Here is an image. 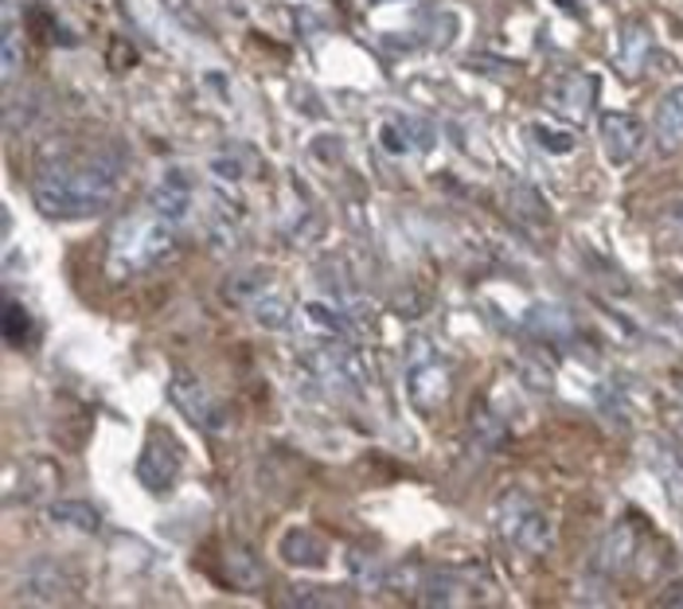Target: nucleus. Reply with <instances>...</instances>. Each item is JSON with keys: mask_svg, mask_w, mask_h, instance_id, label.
Returning a JSON list of instances; mask_svg holds the SVG:
<instances>
[{"mask_svg": "<svg viewBox=\"0 0 683 609\" xmlns=\"http://www.w3.org/2000/svg\"><path fill=\"white\" fill-rule=\"evenodd\" d=\"M122 172L125 156L118 153H98L86 164H55V169L35 176L32 200L55 223L94 220V215H102L114 203Z\"/></svg>", "mask_w": 683, "mask_h": 609, "instance_id": "f257e3e1", "label": "nucleus"}, {"mask_svg": "<svg viewBox=\"0 0 683 609\" xmlns=\"http://www.w3.org/2000/svg\"><path fill=\"white\" fill-rule=\"evenodd\" d=\"M497 528H500V536L523 555H543L554 539L551 516H547L523 488L504 493V500H500V508H497Z\"/></svg>", "mask_w": 683, "mask_h": 609, "instance_id": "f03ea898", "label": "nucleus"}, {"mask_svg": "<svg viewBox=\"0 0 683 609\" xmlns=\"http://www.w3.org/2000/svg\"><path fill=\"white\" fill-rule=\"evenodd\" d=\"M172 251V223L161 215H130L114 227V258L125 266H153Z\"/></svg>", "mask_w": 683, "mask_h": 609, "instance_id": "7ed1b4c3", "label": "nucleus"}, {"mask_svg": "<svg viewBox=\"0 0 683 609\" xmlns=\"http://www.w3.org/2000/svg\"><path fill=\"white\" fill-rule=\"evenodd\" d=\"M407 390H410V403H415L418 410H426V415L438 410V406L449 398V367L434 356V344H426V341L410 344Z\"/></svg>", "mask_w": 683, "mask_h": 609, "instance_id": "20e7f679", "label": "nucleus"}, {"mask_svg": "<svg viewBox=\"0 0 683 609\" xmlns=\"http://www.w3.org/2000/svg\"><path fill=\"white\" fill-rule=\"evenodd\" d=\"M169 395H172V403H176L180 415H184L192 426H200V430L215 434L227 426V410H223V403L204 387V383L195 379V375L176 372L169 383Z\"/></svg>", "mask_w": 683, "mask_h": 609, "instance_id": "39448f33", "label": "nucleus"}, {"mask_svg": "<svg viewBox=\"0 0 683 609\" xmlns=\"http://www.w3.org/2000/svg\"><path fill=\"white\" fill-rule=\"evenodd\" d=\"M180 469H184V454L176 449V441H172L164 430L149 434L145 449H141V461H137L141 485H145L149 493L164 496V493H172V488H176Z\"/></svg>", "mask_w": 683, "mask_h": 609, "instance_id": "423d86ee", "label": "nucleus"}, {"mask_svg": "<svg viewBox=\"0 0 683 609\" xmlns=\"http://www.w3.org/2000/svg\"><path fill=\"white\" fill-rule=\"evenodd\" d=\"M598 138H602V149H605V156H610V164H629L641 156L649 133H644V125L636 122L633 114H602Z\"/></svg>", "mask_w": 683, "mask_h": 609, "instance_id": "0eeeda50", "label": "nucleus"}, {"mask_svg": "<svg viewBox=\"0 0 683 609\" xmlns=\"http://www.w3.org/2000/svg\"><path fill=\"white\" fill-rule=\"evenodd\" d=\"M547 106L559 110L562 118H582L594 106V79L582 71H562L559 79L547 87Z\"/></svg>", "mask_w": 683, "mask_h": 609, "instance_id": "6e6552de", "label": "nucleus"}, {"mask_svg": "<svg viewBox=\"0 0 683 609\" xmlns=\"http://www.w3.org/2000/svg\"><path fill=\"white\" fill-rule=\"evenodd\" d=\"M149 207H153V215H161L164 223H172V227L184 223L187 212H192V184H187V176L169 172V176L153 187V195H149Z\"/></svg>", "mask_w": 683, "mask_h": 609, "instance_id": "1a4fd4ad", "label": "nucleus"}, {"mask_svg": "<svg viewBox=\"0 0 683 609\" xmlns=\"http://www.w3.org/2000/svg\"><path fill=\"white\" fill-rule=\"evenodd\" d=\"M652 59V32L636 20V24H625L618 35V51H613V67H618L625 79H641L644 63Z\"/></svg>", "mask_w": 683, "mask_h": 609, "instance_id": "9d476101", "label": "nucleus"}, {"mask_svg": "<svg viewBox=\"0 0 683 609\" xmlns=\"http://www.w3.org/2000/svg\"><path fill=\"white\" fill-rule=\"evenodd\" d=\"M652 138L660 153H680L683 149V87L667 90L660 98V110L652 118Z\"/></svg>", "mask_w": 683, "mask_h": 609, "instance_id": "9b49d317", "label": "nucleus"}, {"mask_svg": "<svg viewBox=\"0 0 683 609\" xmlns=\"http://www.w3.org/2000/svg\"><path fill=\"white\" fill-rule=\"evenodd\" d=\"M644 457H649V469H652V477L664 485V493H667V500L675 504V508H683V461H680V454H675L667 441H660V438H652L649 446H644Z\"/></svg>", "mask_w": 683, "mask_h": 609, "instance_id": "f8f14e48", "label": "nucleus"}, {"mask_svg": "<svg viewBox=\"0 0 683 609\" xmlns=\"http://www.w3.org/2000/svg\"><path fill=\"white\" fill-rule=\"evenodd\" d=\"M434 141H438V133L422 118H395L383 125V145L390 153H426V149H434Z\"/></svg>", "mask_w": 683, "mask_h": 609, "instance_id": "ddd939ff", "label": "nucleus"}, {"mask_svg": "<svg viewBox=\"0 0 683 609\" xmlns=\"http://www.w3.org/2000/svg\"><path fill=\"white\" fill-rule=\"evenodd\" d=\"M282 559L289 562V567H325L328 562V544L317 536V531L309 528H293L285 531L282 539Z\"/></svg>", "mask_w": 683, "mask_h": 609, "instance_id": "4468645a", "label": "nucleus"}, {"mask_svg": "<svg viewBox=\"0 0 683 609\" xmlns=\"http://www.w3.org/2000/svg\"><path fill=\"white\" fill-rule=\"evenodd\" d=\"M51 524L67 531H79V536H98L102 531V512H98L90 500H55L48 508Z\"/></svg>", "mask_w": 683, "mask_h": 609, "instance_id": "2eb2a0df", "label": "nucleus"}, {"mask_svg": "<svg viewBox=\"0 0 683 609\" xmlns=\"http://www.w3.org/2000/svg\"><path fill=\"white\" fill-rule=\"evenodd\" d=\"M251 313H254V321H258L262 328L277 333V328L289 325V297H285V293H277L274 285H269V290H262L258 297L251 301Z\"/></svg>", "mask_w": 683, "mask_h": 609, "instance_id": "dca6fc26", "label": "nucleus"}, {"mask_svg": "<svg viewBox=\"0 0 683 609\" xmlns=\"http://www.w3.org/2000/svg\"><path fill=\"white\" fill-rule=\"evenodd\" d=\"M633 544H636L633 531H629L625 524H618V528L610 531V539H605V544H602V555H598L602 570H610V575H613V570L625 567V562L633 559Z\"/></svg>", "mask_w": 683, "mask_h": 609, "instance_id": "f3484780", "label": "nucleus"}, {"mask_svg": "<svg viewBox=\"0 0 683 609\" xmlns=\"http://www.w3.org/2000/svg\"><path fill=\"white\" fill-rule=\"evenodd\" d=\"M465 593H469V586L457 575H449V570H438V575H430V582H426V601H434V606H461Z\"/></svg>", "mask_w": 683, "mask_h": 609, "instance_id": "a211bd4d", "label": "nucleus"}, {"mask_svg": "<svg viewBox=\"0 0 683 609\" xmlns=\"http://www.w3.org/2000/svg\"><path fill=\"white\" fill-rule=\"evenodd\" d=\"M28 590H32V598H40V601H55L59 593H63V567H55V562H35Z\"/></svg>", "mask_w": 683, "mask_h": 609, "instance_id": "6ab92c4d", "label": "nucleus"}, {"mask_svg": "<svg viewBox=\"0 0 683 609\" xmlns=\"http://www.w3.org/2000/svg\"><path fill=\"white\" fill-rule=\"evenodd\" d=\"M212 172L215 176H223V180H243L246 172H254V149H243L238 145L235 153H215L212 156Z\"/></svg>", "mask_w": 683, "mask_h": 609, "instance_id": "aec40b11", "label": "nucleus"}, {"mask_svg": "<svg viewBox=\"0 0 683 609\" xmlns=\"http://www.w3.org/2000/svg\"><path fill=\"white\" fill-rule=\"evenodd\" d=\"M0 333L9 344H24L28 333H32V317L20 301H4V313H0Z\"/></svg>", "mask_w": 683, "mask_h": 609, "instance_id": "412c9836", "label": "nucleus"}, {"mask_svg": "<svg viewBox=\"0 0 683 609\" xmlns=\"http://www.w3.org/2000/svg\"><path fill=\"white\" fill-rule=\"evenodd\" d=\"M472 438H477L485 449H500L504 446V423H500L492 410L477 406V410H472Z\"/></svg>", "mask_w": 683, "mask_h": 609, "instance_id": "4be33fe9", "label": "nucleus"}, {"mask_svg": "<svg viewBox=\"0 0 683 609\" xmlns=\"http://www.w3.org/2000/svg\"><path fill=\"white\" fill-rule=\"evenodd\" d=\"M24 63V48H20V35L12 28H4V40H0V79L12 82Z\"/></svg>", "mask_w": 683, "mask_h": 609, "instance_id": "5701e85b", "label": "nucleus"}, {"mask_svg": "<svg viewBox=\"0 0 683 609\" xmlns=\"http://www.w3.org/2000/svg\"><path fill=\"white\" fill-rule=\"evenodd\" d=\"M161 4H164V9H169V17L176 20V24H184V28H187V32L207 35V20L192 9V0H161Z\"/></svg>", "mask_w": 683, "mask_h": 609, "instance_id": "b1692460", "label": "nucleus"}, {"mask_svg": "<svg viewBox=\"0 0 683 609\" xmlns=\"http://www.w3.org/2000/svg\"><path fill=\"white\" fill-rule=\"evenodd\" d=\"M531 138H536L551 156H562V153L574 149V133H567V130L554 133V130H547V125H531Z\"/></svg>", "mask_w": 683, "mask_h": 609, "instance_id": "393cba45", "label": "nucleus"}, {"mask_svg": "<svg viewBox=\"0 0 683 609\" xmlns=\"http://www.w3.org/2000/svg\"><path fill=\"white\" fill-rule=\"evenodd\" d=\"M305 317H309L313 325L328 328V333H333V336L348 333V321H344L340 313H333V309H328V305H320V301H313V305H305Z\"/></svg>", "mask_w": 683, "mask_h": 609, "instance_id": "a878e982", "label": "nucleus"}, {"mask_svg": "<svg viewBox=\"0 0 683 609\" xmlns=\"http://www.w3.org/2000/svg\"><path fill=\"white\" fill-rule=\"evenodd\" d=\"M325 590H309V586H293L289 593H285V606H336L340 598H320Z\"/></svg>", "mask_w": 683, "mask_h": 609, "instance_id": "bb28decb", "label": "nucleus"}, {"mask_svg": "<svg viewBox=\"0 0 683 609\" xmlns=\"http://www.w3.org/2000/svg\"><path fill=\"white\" fill-rule=\"evenodd\" d=\"M554 4H562L567 12H574V0H554Z\"/></svg>", "mask_w": 683, "mask_h": 609, "instance_id": "cd10ccee", "label": "nucleus"}, {"mask_svg": "<svg viewBox=\"0 0 683 609\" xmlns=\"http://www.w3.org/2000/svg\"><path fill=\"white\" fill-rule=\"evenodd\" d=\"M371 4H395V0H371Z\"/></svg>", "mask_w": 683, "mask_h": 609, "instance_id": "c85d7f7f", "label": "nucleus"}]
</instances>
